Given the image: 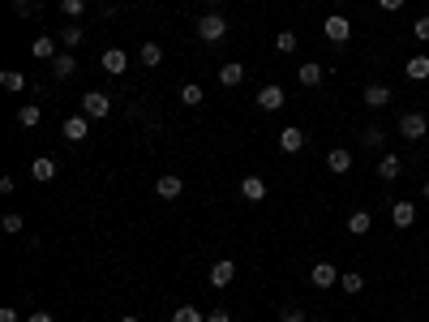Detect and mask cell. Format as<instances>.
<instances>
[{
	"label": "cell",
	"mask_w": 429,
	"mask_h": 322,
	"mask_svg": "<svg viewBox=\"0 0 429 322\" xmlns=\"http://www.w3.org/2000/svg\"><path fill=\"white\" fill-rule=\"evenodd\" d=\"M314 322H326V318H314Z\"/></svg>",
	"instance_id": "cell-44"
},
{
	"label": "cell",
	"mask_w": 429,
	"mask_h": 322,
	"mask_svg": "<svg viewBox=\"0 0 429 322\" xmlns=\"http://www.w3.org/2000/svg\"><path fill=\"white\" fill-rule=\"evenodd\" d=\"M421 193H425V198H429V181H425V185H421Z\"/></svg>",
	"instance_id": "cell-43"
},
{
	"label": "cell",
	"mask_w": 429,
	"mask_h": 322,
	"mask_svg": "<svg viewBox=\"0 0 429 322\" xmlns=\"http://www.w3.org/2000/svg\"><path fill=\"white\" fill-rule=\"evenodd\" d=\"M120 322H138V318H133V314H124V318H120Z\"/></svg>",
	"instance_id": "cell-42"
},
{
	"label": "cell",
	"mask_w": 429,
	"mask_h": 322,
	"mask_svg": "<svg viewBox=\"0 0 429 322\" xmlns=\"http://www.w3.org/2000/svg\"><path fill=\"white\" fill-rule=\"evenodd\" d=\"M275 47H280V52H296V35H292V31H280Z\"/></svg>",
	"instance_id": "cell-33"
},
{
	"label": "cell",
	"mask_w": 429,
	"mask_h": 322,
	"mask_svg": "<svg viewBox=\"0 0 429 322\" xmlns=\"http://www.w3.org/2000/svg\"><path fill=\"white\" fill-rule=\"evenodd\" d=\"M172 322H207V318L197 314V305H181V309L172 314Z\"/></svg>",
	"instance_id": "cell-31"
},
{
	"label": "cell",
	"mask_w": 429,
	"mask_h": 322,
	"mask_svg": "<svg viewBox=\"0 0 429 322\" xmlns=\"http://www.w3.org/2000/svg\"><path fill=\"white\" fill-rule=\"evenodd\" d=\"M322 35L331 39V43H348V39H352V22H348L343 13H331V17L322 22Z\"/></svg>",
	"instance_id": "cell-4"
},
{
	"label": "cell",
	"mask_w": 429,
	"mask_h": 322,
	"mask_svg": "<svg viewBox=\"0 0 429 322\" xmlns=\"http://www.w3.org/2000/svg\"><path fill=\"white\" fill-rule=\"evenodd\" d=\"M280 146H284L288 155L305 151V129H300V125H288V129H280Z\"/></svg>",
	"instance_id": "cell-8"
},
{
	"label": "cell",
	"mask_w": 429,
	"mask_h": 322,
	"mask_svg": "<svg viewBox=\"0 0 429 322\" xmlns=\"http://www.w3.org/2000/svg\"><path fill=\"white\" fill-rule=\"evenodd\" d=\"M26 322H52V314H47V309H35V314H26Z\"/></svg>",
	"instance_id": "cell-39"
},
{
	"label": "cell",
	"mask_w": 429,
	"mask_h": 322,
	"mask_svg": "<svg viewBox=\"0 0 429 322\" xmlns=\"http://www.w3.org/2000/svg\"><path fill=\"white\" fill-rule=\"evenodd\" d=\"M296 78H300V86H322V65L318 61H300V69H296Z\"/></svg>",
	"instance_id": "cell-13"
},
{
	"label": "cell",
	"mask_w": 429,
	"mask_h": 322,
	"mask_svg": "<svg viewBox=\"0 0 429 322\" xmlns=\"http://www.w3.org/2000/svg\"><path fill=\"white\" fill-rule=\"evenodd\" d=\"M223 35H228V17H223V13H202L197 17V39H207V43H219Z\"/></svg>",
	"instance_id": "cell-1"
},
{
	"label": "cell",
	"mask_w": 429,
	"mask_h": 322,
	"mask_svg": "<svg viewBox=\"0 0 429 322\" xmlns=\"http://www.w3.org/2000/svg\"><path fill=\"white\" fill-rule=\"evenodd\" d=\"M241 198H245V202H262V198H266V181L262 177H245L241 181Z\"/></svg>",
	"instance_id": "cell-14"
},
{
	"label": "cell",
	"mask_w": 429,
	"mask_h": 322,
	"mask_svg": "<svg viewBox=\"0 0 429 322\" xmlns=\"http://www.w3.org/2000/svg\"><path fill=\"white\" fill-rule=\"evenodd\" d=\"M99 65H104V69L112 73V78H120V73H124V69H129V56H124V52H120V47H108V52H104V56H99Z\"/></svg>",
	"instance_id": "cell-9"
},
{
	"label": "cell",
	"mask_w": 429,
	"mask_h": 322,
	"mask_svg": "<svg viewBox=\"0 0 429 322\" xmlns=\"http://www.w3.org/2000/svg\"><path fill=\"white\" fill-rule=\"evenodd\" d=\"M403 73H408L412 82H425L429 78V56H412L408 65H403Z\"/></svg>",
	"instance_id": "cell-21"
},
{
	"label": "cell",
	"mask_w": 429,
	"mask_h": 322,
	"mask_svg": "<svg viewBox=\"0 0 429 322\" xmlns=\"http://www.w3.org/2000/svg\"><path fill=\"white\" fill-rule=\"evenodd\" d=\"M326 168H331L335 177H343V172H352V151H348V146H335V151L326 155Z\"/></svg>",
	"instance_id": "cell-12"
},
{
	"label": "cell",
	"mask_w": 429,
	"mask_h": 322,
	"mask_svg": "<svg viewBox=\"0 0 429 322\" xmlns=\"http://www.w3.org/2000/svg\"><path fill=\"white\" fill-rule=\"evenodd\" d=\"M181 104H185V108H197V104H202V86H197V82L181 86Z\"/></svg>",
	"instance_id": "cell-29"
},
{
	"label": "cell",
	"mask_w": 429,
	"mask_h": 322,
	"mask_svg": "<svg viewBox=\"0 0 429 322\" xmlns=\"http://www.w3.org/2000/svg\"><path fill=\"white\" fill-rule=\"evenodd\" d=\"M207 322H232V314L228 309H215V314H207Z\"/></svg>",
	"instance_id": "cell-38"
},
{
	"label": "cell",
	"mask_w": 429,
	"mask_h": 322,
	"mask_svg": "<svg viewBox=\"0 0 429 322\" xmlns=\"http://www.w3.org/2000/svg\"><path fill=\"white\" fill-rule=\"evenodd\" d=\"M60 13H65V17H73V22H78V17L86 13V0H60Z\"/></svg>",
	"instance_id": "cell-30"
},
{
	"label": "cell",
	"mask_w": 429,
	"mask_h": 322,
	"mask_svg": "<svg viewBox=\"0 0 429 322\" xmlns=\"http://www.w3.org/2000/svg\"><path fill=\"white\" fill-rule=\"evenodd\" d=\"M232 280H236V266H232V258H219V262L211 266V284H215V288H228Z\"/></svg>",
	"instance_id": "cell-11"
},
{
	"label": "cell",
	"mask_w": 429,
	"mask_h": 322,
	"mask_svg": "<svg viewBox=\"0 0 429 322\" xmlns=\"http://www.w3.org/2000/svg\"><path fill=\"white\" fill-rule=\"evenodd\" d=\"M181 189H185V181H181V177H159V181H155V193L163 198V202L181 198Z\"/></svg>",
	"instance_id": "cell-15"
},
{
	"label": "cell",
	"mask_w": 429,
	"mask_h": 322,
	"mask_svg": "<svg viewBox=\"0 0 429 322\" xmlns=\"http://www.w3.org/2000/svg\"><path fill=\"white\" fill-rule=\"evenodd\" d=\"M361 146H365V151H382V129H378V125L361 129Z\"/></svg>",
	"instance_id": "cell-28"
},
{
	"label": "cell",
	"mask_w": 429,
	"mask_h": 322,
	"mask_svg": "<svg viewBox=\"0 0 429 322\" xmlns=\"http://www.w3.org/2000/svg\"><path fill=\"white\" fill-rule=\"evenodd\" d=\"M399 172H403V159H399V155H391V151H387L382 159H378V177H382V181H395Z\"/></svg>",
	"instance_id": "cell-19"
},
{
	"label": "cell",
	"mask_w": 429,
	"mask_h": 322,
	"mask_svg": "<svg viewBox=\"0 0 429 322\" xmlns=\"http://www.w3.org/2000/svg\"><path fill=\"white\" fill-rule=\"evenodd\" d=\"M138 61H142L146 69H159V65H163V47H159V43H142Z\"/></svg>",
	"instance_id": "cell-20"
},
{
	"label": "cell",
	"mask_w": 429,
	"mask_h": 322,
	"mask_svg": "<svg viewBox=\"0 0 429 322\" xmlns=\"http://www.w3.org/2000/svg\"><path fill=\"white\" fill-rule=\"evenodd\" d=\"M73 69H78V61H73L69 52H60V56L52 61V78H69V73H73Z\"/></svg>",
	"instance_id": "cell-26"
},
{
	"label": "cell",
	"mask_w": 429,
	"mask_h": 322,
	"mask_svg": "<svg viewBox=\"0 0 429 322\" xmlns=\"http://www.w3.org/2000/svg\"><path fill=\"white\" fill-rule=\"evenodd\" d=\"M412 35H416V39H421V43H429V13H425V17H416V22H412Z\"/></svg>",
	"instance_id": "cell-34"
},
{
	"label": "cell",
	"mask_w": 429,
	"mask_h": 322,
	"mask_svg": "<svg viewBox=\"0 0 429 322\" xmlns=\"http://www.w3.org/2000/svg\"><path fill=\"white\" fill-rule=\"evenodd\" d=\"M0 322H17V309H13V305H5V309H0Z\"/></svg>",
	"instance_id": "cell-40"
},
{
	"label": "cell",
	"mask_w": 429,
	"mask_h": 322,
	"mask_svg": "<svg viewBox=\"0 0 429 322\" xmlns=\"http://www.w3.org/2000/svg\"><path fill=\"white\" fill-rule=\"evenodd\" d=\"M0 86H5V90H26V73L5 69V73H0Z\"/></svg>",
	"instance_id": "cell-25"
},
{
	"label": "cell",
	"mask_w": 429,
	"mask_h": 322,
	"mask_svg": "<svg viewBox=\"0 0 429 322\" xmlns=\"http://www.w3.org/2000/svg\"><path fill=\"white\" fill-rule=\"evenodd\" d=\"M280 322H305V309H296V305H284V309H280Z\"/></svg>",
	"instance_id": "cell-35"
},
{
	"label": "cell",
	"mask_w": 429,
	"mask_h": 322,
	"mask_svg": "<svg viewBox=\"0 0 429 322\" xmlns=\"http://www.w3.org/2000/svg\"><path fill=\"white\" fill-rule=\"evenodd\" d=\"M399 134L408 138V142H421V138L429 134V120H425V112H403V116H399Z\"/></svg>",
	"instance_id": "cell-3"
},
{
	"label": "cell",
	"mask_w": 429,
	"mask_h": 322,
	"mask_svg": "<svg viewBox=\"0 0 429 322\" xmlns=\"http://www.w3.org/2000/svg\"><path fill=\"white\" fill-rule=\"evenodd\" d=\"M22 224H26L22 215H5V219H0V228H5V232H22Z\"/></svg>",
	"instance_id": "cell-36"
},
{
	"label": "cell",
	"mask_w": 429,
	"mask_h": 322,
	"mask_svg": "<svg viewBox=\"0 0 429 322\" xmlns=\"http://www.w3.org/2000/svg\"><path fill=\"white\" fill-rule=\"evenodd\" d=\"M60 43L65 47H78L82 43V26H60Z\"/></svg>",
	"instance_id": "cell-32"
},
{
	"label": "cell",
	"mask_w": 429,
	"mask_h": 322,
	"mask_svg": "<svg viewBox=\"0 0 429 322\" xmlns=\"http://www.w3.org/2000/svg\"><path fill=\"white\" fill-rule=\"evenodd\" d=\"M391 224L408 232V228L416 224V207H412V202H395V207H391Z\"/></svg>",
	"instance_id": "cell-10"
},
{
	"label": "cell",
	"mask_w": 429,
	"mask_h": 322,
	"mask_svg": "<svg viewBox=\"0 0 429 322\" xmlns=\"http://www.w3.org/2000/svg\"><path fill=\"white\" fill-rule=\"evenodd\" d=\"M284 99H288V95H284V86H275V82H270V86H262V90L254 95V104H258L262 112H280V108H284Z\"/></svg>",
	"instance_id": "cell-5"
},
{
	"label": "cell",
	"mask_w": 429,
	"mask_h": 322,
	"mask_svg": "<svg viewBox=\"0 0 429 322\" xmlns=\"http://www.w3.org/2000/svg\"><path fill=\"white\" fill-rule=\"evenodd\" d=\"M31 56H35V61H56L60 52H56V43H52V39L43 35V39H35V47H31Z\"/></svg>",
	"instance_id": "cell-23"
},
{
	"label": "cell",
	"mask_w": 429,
	"mask_h": 322,
	"mask_svg": "<svg viewBox=\"0 0 429 322\" xmlns=\"http://www.w3.org/2000/svg\"><path fill=\"white\" fill-rule=\"evenodd\" d=\"M378 5H382L387 13H395V9H403V0H378Z\"/></svg>",
	"instance_id": "cell-41"
},
{
	"label": "cell",
	"mask_w": 429,
	"mask_h": 322,
	"mask_svg": "<svg viewBox=\"0 0 429 322\" xmlns=\"http://www.w3.org/2000/svg\"><path fill=\"white\" fill-rule=\"evenodd\" d=\"M219 82L228 86V90H232V86H241V82H245V65H241V61H228V65L219 69Z\"/></svg>",
	"instance_id": "cell-17"
},
{
	"label": "cell",
	"mask_w": 429,
	"mask_h": 322,
	"mask_svg": "<svg viewBox=\"0 0 429 322\" xmlns=\"http://www.w3.org/2000/svg\"><path fill=\"white\" fill-rule=\"evenodd\" d=\"M365 104H369V108H387V104H391V86L369 82V86H365Z\"/></svg>",
	"instance_id": "cell-16"
},
{
	"label": "cell",
	"mask_w": 429,
	"mask_h": 322,
	"mask_svg": "<svg viewBox=\"0 0 429 322\" xmlns=\"http://www.w3.org/2000/svg\"><path fill=\"white\" fill-rule=\"evenodd\" d=\"M56 172H60V163H56V159H47V155H39V159L31 163V177H35V181H52Z\"/></svg>",
	"instance_id": "cell-18"
},
{
	"label": "cell",
	"mask_w": 429,
	"mask_h": 322,
	"mask_svg": "<svg viewBox=\"0 0 429 322\" xmlns=\"http://www.w3.org/2000/svg\"><path fill=\"white\" fill-rule=\"evenodd\" d=\"M39 120H43V112H39L35 104H26V108H22V112H17V125H22V129H35V125H39Z\"/></svg>",
	"instance_id": "cell-27"
},
{
	"label": "cell",
	"mask_w": 429,
	"mask_h": 322,
	"mask_svg": "<svg viewBox=\"0 0 429 322\" xmlns=\"http://www.w3.org/2000/svg\"><path fill=\"white\" fill-rule=\"evenodd\" d=\"M369 224H373L369 211H352V215H348V232H352V236H365V232H369Z\"/></svg>",
	"instance_id": "cell-22"
},
{
	"label": "cell",
	"mask_w": 429,
	"mask_h": 322,
	"mask_svg": "<svg viewBox=\"0 0 429 322\" xmlns=\"http://www.w3.org/2000/svg\"><path fill=\"white\" fill-rule=\"evenodd\" d=\"M335 280H339L335 275V262H314L309 266V284L314 288H335Z\"/></svg>",
	"instance_id": "cell-6"
},
{
	"label": "cell",
	"mask_w": 429,
	"mask_h": 322,
	"mask_svg": "<svg viewBox=\"0 0 429 322\" xmlns=\"http://www.w3.org/2000/svg\"><path fill=\"white\" fill-rule=\"evenodd\" d=\"M112 112V99L104 95V90H86L82 95V116H90V120H104Z\"/></svg>",
	"instance_id": "cell-2"
},
{
	"label": "cell",
	"mask_w": 429,
	"mask_h": 322,
	"mask_svg": "<svg viewBox=\"0 0 429 322\" xmlns=\"http://www.w3.org/2000/svg\"><path fill=\"white\" fill-rule=\"evenodd\" d=\"M60 134H65L69 142H82V138L90 134V116H82V112H78V116H69L65 125H60Z\"/></svg>",
	"instance_id": "cell-7"
},
{
	"label": "cell",
	"mask_w": 429,
	"mask_h": 322,
	"mask_svg": "<svg viewBox=\"0 0 429 322\" xmlns=\"http://www.w3.org/2000/svg\"><path fill=\"white\" fill-rule=\"evenodd\" d=\"M339 288H343L348 296H357V292L365 288V275H361V271H343V275H339Z\"/></svg>",
	"instance_id": "cell-24"
},
{
	"label": "cell",
	"mask_w": 429,
	"mask_h": 322,
	"mask_svg": "<svg viewBox=\"0 0 429 322\" xmlns=\"http://www.w3.org/2000/svg\"><path fill=\"white\" fill-rule=\"evenodd\" d=\"M35 9V0H13V13H22V17H26Z\"/></svg>",
	"instance_id": "cell-37"
}]
</instances>
